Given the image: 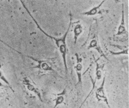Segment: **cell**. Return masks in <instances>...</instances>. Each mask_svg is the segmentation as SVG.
<instances>
[{
    "instance_id": "cell-1",
    "label": "cell",
    "mask_w": 129,
    "mask_h": 108,
    "mask_svg": "<svg viewBox=\"0 0 129 108\" xmlns=\"http://www.w3.org/2000/svg\"><path fill=\"white\" fill-rule=\"evenodd\" d=\"M70 18L69 24L68 29L66 33H64L63 35L60 37H57L53 36L51 35L48 34L43 29H42L41 31L46 36L51 39L55 42V45L56 46V47L57 48L62 57L64 66L66 73H67L68 71V67H67V46L66 39L71 26H72V16L71 12L70 13Z\"/></svg>"
},
{
    "instance_id": "cell-2",
    "label": "cell",
    "mask_w": 129,
    "mask_h": 108,
    "mask_svg": "<svg viewBox=\"0 0 129 108\" xmlns=\"http://www.w3.org/2000/svg\"><path fill=\"white\" fill-rule=\"evenodd\" d=\"M6 45L9 48L12 49L15 52L20 54L22 56L28 58L35 61L36 63V65L34 68L39 69L40 72H54L55 71L54 70V67L55 63V58L45 59L36 58L33 56L24 54L20 51L16 50L15 49L12 48L9 45L6 44Z\"/></svg>"
},
{
    "instance_id": "cell-3",
    "label": "cell",
    "mask_w": 129,
    "mask_h": 108,
    "mask_svg": "<svg viewBox=\"0 0 129 108\" xmlns=\"http://www.w3.org/2000/svg\"><path fill=\"white\" fill-rule=\"evenodd\" d=\"M105 77L104 76L102 82L99 87L97 89L95 92V97L99 101L104 102L110 107L107 97L106 96L105 90Z\"/></svg>"
},
{
    "instance_id": "cell-4",
    "label": "cell",
    "mask_w": 129,
    "mask_h": 108,
    "mask_svg": "<svg viewBox=\"0 0 129 108\" xmlns=\"http://www.w3.org/2000/svg\"><path fill=\"white\" fill-rule=\"evenodd\" d=\"M76 57V63L75 67V72L77 76L78 85H82V70L83 67L82 65V58L79 56L77 54H75Z\"/></svg>"
},
{
    "instance_id": "cell-5",
    "label": "cell",
    "mask_w": 129,
    "mask_h": 108,
    "mask_svg": "<svg viewBox=\"0 0 129 108\" xmlns=\"http://www.w3.org/2000/svg\"><path fill=\"white\" fill-rule=\"evenodd\" d=\"M87 48L88 49H94L101 56L107 59V57L105 55L99 43L97 38L94 37L89 42Z\"/></svg>"
},
{
    "instance_id": "cell-6",
    "label": "cell",
    "mask_w": 129,
    "mask_h": 108,
    "mask_svg": "<svg viewBox=\"0 0 129 108\" xmlns=\"http://www.w3.org/2000/svg\"><path fill=\"white\" fill-rule=\"evenodd\" d=\"M121 18L120 24L117 30V33L116 35L117 36H123L127 33L126 25H125V17H124V5L122 4Z\"/></svg>"
},
{
    "instance_id": "cell-7",
    "label": "cell",
    "mask_w": 129,
    "mask_h": 108,
    "mask_svg": "<svg viewBox=\"0 0 129 108\" xmlns=\"http://www.w3.org/2000/svg\"><path fill=\"white\" fill-rule=\"evenodd\" d=\"M107 1V0H103L99 4L92 7V8L90 9L88 11L81 13V14L90 16H93V15L100 14V11H101L100 9L103 5Z\"/></svg>"
},
{
    "instance_id": "cell-8",
    "label": "cell",
    "mask_w": 129,
    "mask_h": 108,
    "mask_svg": "<svg viewBox=\"0 0 129 108\" xmlns=\"http://www.w3.org/2000/svg\"><path fill=\"white\" fill-rule=\"evenodd\" d=\"M83 32V27L80 23H77L74 26L73 28L74 43L76 44L78 38Z\"/></svg>"
},
{
    "instance_id": "cell-9",
    "label": "cell",
    "mask_w": 129,
    "mask_h": 108,
    "mask_svg": "<svg viewBox=\"0 0 129 108\" xmlns=\"http://www.w3.org/2000/svg\"><path fill=\"white\" fill-rule=\"evenodd\" d=\"M92 91H93V90H91V91L90 92V94H89L87 96V97H86V98H85V100H84V101H83V102L82 103V104L80 106V107H79L78 108H81V107H82V106L83 105V104H84V103H85V101H86V100H87V99H88V98L89 97V96H90V95L91 94V93L92 92Z\"/></svg>"
}]
</instances>
